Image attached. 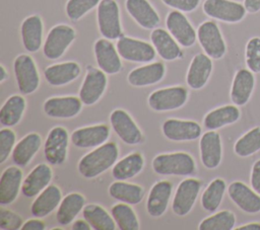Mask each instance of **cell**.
<instances>
[{"mask_svg": "<svg viewBox=\"0 0 260 230\" xmlns=\"http://www.w3.org/2000/svg\"><path fill=\"white\" fill-rule=\"evenodd\" d=\"M106 73L100 68L89 67L79 90V98L85 105L94 104L104 94L107 87Z\"/></svg>", "mask_w": 260, "mask_h": 230, "instance_id": "13", "label": "cell"}, {"mask_svg": "<svg viewBox=\"0 0 260 230\" xmlns=\"http://www.w3.org/2000/svg\"><path fill=\"white\" fill-rule=\"evenodd\" d=\"M42 145V138L38 133H29L24 136L12 151V160L17 166H26Z\"/></svg>", "mask_w": 260, "mask_h": 230, "instance_id": "32", "label": "cell"}, {"mask_svg": "<svg viewBox=\"0 0 260 230\" xmlns=\"http://www.w3.org/2000/svg\"><path fill=\"white\" fill-rule=\"evenodd\" d=\"M85 204V199L81 194L70 193L65 196L59 207L56 214V220L59 225L66 226L72 223L74 218L83 210Z\"/></svg>", "mask_w": 260, "mask_h": 230, "instance_id": "34", "label": "cell"}, {"mask_svg": "<svg viewBox=\"0 0 260 230\" xmlns=\"http://www.w3.org/2000/svg\"><path fill=\"white\" fill-rule=\"evenodd\" d=\"M76 32L67 24H57L50 29L43 46V53L49 60H57L63 56L75 40Z\"/></svg>", "mask_w": 260, "mask_h": 230, "instance_id": "4", "label": "cell"}, {"mask_svg": "<svg viewBox=\"0 0 260 230\" xmlns=\"http://www.w3.org/2000/svg\"><path fill=\"white\" fill-rule=\"evenodd\" d=\"M26 102L21 95H11L0 109V123L4 127H13L19 123L25 110Z\"/></svg>", "mask_w": 260, "mask_h": 230, "instance_id": "37", "label": "cell"}, {"mask_svg": "<svg viewBox=\"0 0 260 230\" xmlns=\"http://www.w3.org/2000/svg\"><path fill=\"white\" fill-rule=\"evenodd\" d=\"M165 74L166 66L160 62H153L133 69L127 79L132 86L143 87L159 82Z\"/></svg>", "mask_w": 260, "mask_h": 230, "instance_id": "30", "label": "cell"}, {"mask_svg": "<svg viewBox=\"0 0 260 230\" xmlns=\"http://www.w3.org/2000/svg\"><path fill=\"white\" fill-rule=\"evenodd\" d=\"M237 230H260V223L259 222H253L244 224L242 226H239L236 228Z\"/></svg>", "mask_w": 260, "mask_h": 230, "instance_id": "52", "label": "cell"}, {"mask_svg": "<svg viewBox=\"0 0 260 230\" xmlns=\"http://www.w3.org/2000/svg\"><path fill=\"white\" fill-rule=\"evenodd\" d=\"M109 194L117 201L129 205H136L142 201L144 189L138 184L117 180L109 186Z\"/></svg>", "mask_w": 260, "mask_h": 230, "instance_id": "35", "label": "cell"}, {"mask_svg": "<svg viewBox=\"0 0 260 230\" xmlns=\"http://www.w3.org/2000/svg\"><path fill=\"white\" fill-rule=\"evenodd\" d=\"M152 168L160 175L186 176L194 173L196 164L190 154L174 152L155 156L152 160Z\"/></svg>", "mask_w": 260, "mask_h": 230, "instance_id": "2", "label": "cell"}, {"mask_svg": "<svg viewBox=\"0 0 260 230\" xmlns=\"http://www.w3.org/2000/svg\"><path fill=\"white\" fill-rule=\"evenodd\" d=\"M15 139V133L8 127L0 131V163H3L13 151Z\"/></svg>", "mask_w": 260, "mask_h": 230, "instance_id": "45", "label": "cell"}, {"mask_svg": "<svg viewBox=\"0 0 260 230\" xmlns=\"http://www.w3.org/2000/svg\"><path fill=\"white\" fill-rule=\"evenodd\" d=\"M53 176L51 167L46 163L37 165L25 177L21 185V191L26 198H32L42 193L49 184Z\"/></svg>", "mask_w": 260, "mask_h": 230, "instance_id": "26", "label": "cell"}, {"mask_svg": "<svg viewBox=\"0 0 260 230\" xmlns=\"http://www.w3.org/2000/svg\"><path fill=\"white\" fill-rule=\"evenodd\" d=\"M212 61L203 53L195 55L189 65L186 81L192 89H200L207 83L212 72Z\"/></svg>", "mask_w": 260, "mask_h": 230, "instance_id": "21", "label": "cell"}, {"mask_svg": "<svg viewBox=\"0 0 260 230\" xmlns=\"http://www.w3.org/2000/svg\"><path fill=\"white\" fill-rule=\"evenodd\" d=\"M247 68L253 73H260V37L250 39L245 50Z\"/></svg>", "mask_w": 260, "mask_h": 230, "instance_id": "44", "label": "cell"}, {"mask_svg": "<svg viewBox=\"0 0 260 230\" xmlns=\"http://www.w3.org/2000/svg\"><path fill=\"white\" fill-rule=\"evenodd\" d=\"M13 70L18 90L21 94L34 93L40 85V75L34 59L26 54L17 56L13 62Z\"/></svg>", "mask_w": 260, "mask_h": 230, "instance_id": "5", "label": "cell"}, {"mask_svg": "<svg viewBox=\"0 0 260 230\" xmlns=\"http://www.w3.org/2000/svg\"><path fill=\"white\" fill-rule=\"evenodd\" d=\"M69 134L63 127H54L49 132L44 144L46 160L52 165L62 164L67 157Z\"/></svg>", "mask_w": 260, "mask_h": 230, "instance_id": "10", "label": "cell"}, {"mask_svg": "<svg viewBox=\"0 0 260 230\" xmlns=\"http://www.w3.org/2000/svg\"><path fill=\"white\" fill-rule=\"evenodd\" d=\"M23 223L21 217L9 210L1 208L0 210V228L3 230L21 229Z\"/></svg>", "mask_w": 260, "mask_h": 230, "instance_id": "46", "label": "cell"}, {"mask_svg": "<svg viewBox=\"0 0 260 230\" xmlns=\"http://www.w3.org/2000/svg\"><path fill=\"white\" fill-rule=\"evenodd\" d=\"M71 228L73 230H89L91 228V226L84 219V220H76L75 222H73Z\"/></svg>", "mask_w": 260, "mask_h": 230, "instance_id": "51", "label": "cell"}, {"mask_svg": "<svg viewBox=\"0 0 260 230\" xmlns=\"http://www.w3.org/2000/svg\"><path fill=\"white\" fill-rule=\"evenodd\" d=\"M81 72V68L76 62H62L47 67L44 76L52 86H63L75 80Z\"/></svg>", "mask_w": 260, "mask_h": 230, "instance_id": "28", "label": "cell"}, {"mask_svg": "<svg viewBox=\"0 0 260 230\" xmlns=\"http://www.w3.org/2000/svg\"><path fill=\"white\" fill-rule=\"evenodd\" d=\"M101 0H68L65 6L67 17L71 21H77L98 6Z\"/></svg>", "mask_w": 260, "mask_h": 230, "instance_id": "43", "label": "cell"}, {"mask_svg": "<svg viewBox=\"0 0 260 230\" xmlns=\"http://www.w3.org/2000/svg\"><path fill=\"white\" fill-rule=\"evenodd\" d=\"M197 40L204 53L211 59H221L226 52V45L216 22L206 20L197 28Z\"/></svg>", "mask_w": 260, "mask_h": 230, "instance_id": "6", "label": "cell"}, {"mask_svg": "<svg viewBox=\"0 0 260 230\" xmlns=\"http://www.w3.org/2000/svg\"><path fill=\"white\" fill-rule=\"evenodd\" d=\"M202 10L207 16L226 23L240 22L247 13L244 4L233 0H205Z\"/></svg>", "mask_w": 260, "mask_h": 230, "instance_id": "7", "label": "cell"}, {"mask_svg": "<svg viewBox=\"0 0 260 230\" xmlns=\"http://www.w3.org/2000/svg\"><path fill=\"white\" fill-rule=\"evenodd\" d=\"M172 189L173 185L168 180H160L152 185L146 201V210L151 217L158 218L165 214L171 199Z\"/></svg>", "mask_w": 260, "mask_h": 230, "instance_id": "22", "label": "cell"}, {"mask_svg": "<svg viewBox=\"0 0 260 230\" xmlns=\"http://www.w3.org/2000/svg\"><path fill=\"white\" fill-rule=\"evenodd\" d=\"M200 158L202 164L208 169L216 168L221 161V139L216 131L208 130L200 138Z\"/></svg>", "mask_w": 260, "mask_h": 230, "instance_id": "19", "label": "cell"}, {"mask_svg": "<svg viewBox=\"0 0 260 230\" xmlns=\"http://www.w3.org/2000/svg\"><path fill=\"white\" fill-rule=\"evenodd\" d=\"M260 150V126L254 127L240 137L234 146L235 153L240 157H248Z\"/></svg>", "mask_w": 260, "mask_h": 230, "instance_id": "41", "label": "cell"}, {"mask_svg": "<svg viewBox=\"0 0 260 230\" xmlns=\"http://www.w3.org/2000/svg\"><path fill=\"white\" fill-rule=\"evenodd\" d=\"M250 183L252 188L260 195V159H258L252 166Z\"/></svg>", "mask_w": 260, "mask_h": 230, "instance_id": "48", "label": "cell"}, {"mask_svg": "<svg viewBox=\"0 0 260 230\" xmlns=\"http://www.w3.org/2000/svg\"><path fill=\"white\" fill-rule=\"evenodd\" d=\"M43 20L40 15L27 16L21 23L20 34L24 49L29 53L38 52L43 44Z\"/></svg>", "mask_w": 260, "mask_h": 230, "instance_id": "24", "label": "cell"}, {"mask_svg": "<svg viewBox=\"0 0 260 230\" xmlns=\"http://www.w3.org/2000/svg\"><path fill=\"white\" fill-rule=\"evenodd\" d=\"M22 171L17 166L7 167L0 178V204L2 206L13 203L22 185Z\"/></svg>", "mask_w": 260, "mask_h": 230, "instance_id": "27", "label": "cell"}, {"mask_svg": "<svg viewBox=\"0 0 260 230\" xmlns=\"http://www.w3.org/2000/svg\"><path fill=\"white\" fill-rule=\"evenodd\" d=\"M166 26L173 37L184 48L192 47L197 40V31L188 20V18L179 10H173L168 13Z\"/></svg>", "mask_w": 260, "mask_h": 230, "instance_id": "11", "label": "cell"}, {"mask_svg": "<svg viewBox=\"0 0 260 230\" xmlns=\"http://www.w3.org/2000/svg\"><path fill=\"white\" fill-rule=\"evenodd\" d=\"M116 48L122 59L135 63H150L156 55L152 44L129 36H120Z\"/></svg>", "mask_w": 260, "mask_h": 230, "instance_id": "8", "label": "cell"}, {"mask_svg": "<svg viewBox=\"0 0 260 230\" xmlns=\"http://www.w3.org/2000/svg\"><path fill=\"white\" fill-rule=\"evenodd\" d=\"M126 10L143 28L154 29L159 23V16L148 0H126Z\"/></svg>", "mask_w": 260, "mask_h": 230, "instance_id": "23", "label": "cell"}, {"mask_svg": "<svg viewBox=\"0 0 260 230\" xmlns=\"http://www.w3.org/2000/svg\"><path fill=\"white\" fill-rule=\"evenodd\" d=\"M226 189V183L222 178L213 179L205 188L201 197L202 208L210 213L218 209Z\"/></svg>", "mask_w": 260, "mask_h": 230, "instance_id": "39", "label": "cell"}, {"mask_svg": "<svg viewBox=\"0 0 260 230\" xmlns=\"http://www.w3.org/2000/svg\"><path fill=\"white\" fill-rule=\"evenodd\" d=\"M188 99V90L183 86L157 89L148 96V105L155 111H169L180 108Z\"/></svg>", "mask_w": 260, "mask_h": 230, "instance_id": "9", "label": "cell"}, {"mask_svg": "<svg viewBox=\"0 0 260 230\" xmlns=\"http://www.w3.org/2000/svg\"><path fill=\"white\" fill-rule=\"evenodd\" d=\"M162 133L171 141H193L201 136L202 129L194 121L169 119L162 124Z\"/></svg>", "mask_w": 260, "mask_h": 230, "instance_id": "15", "label": "cell"}, {"mask_svg": "<svg viewBox=\"0 0 260 230\" xmlns=\"http://www.w3.org/2000/svg\"><path fill=\"white\" fill-rule=\"evenodd\" d=\"M93 52L99 68L106 74H117L121 71V56L110 40L105 37L98 40L94 43Z\"/></svg>", "mask_w": 260, "mask_h": 230, "instance_id": "16", "label": "cell"}, {"mask_svg": "<svg viewBox=\"0 0 260 230\" xmlns=\"http://www.w3.org/2000/svg\"><path fill=\"white\" fill-rule=\"evenodd\" d=\"M143 165V156L138 152H134L116 162L112 169V174L117 180H127L137 175L142 170Z\"/></svg>", "mask_w": 260, "mask_h": 230, "instance_id": "36", "label": "cell"}, {"mask_svg": "<svg viewBox=\"0 0 260 230\" xmlns=\"http://www.w3.org/2000/svg\"><path fill=\"white\" fill-rule=\"evenodd\" d=\"M111 215L113 216L117 226L121 230H138L139 222L133 209L126 203L114 205L111 208Z\"/></svg>", "mask_w": 260, "mask_h": 230, "instance_id": "40", "label": "cell"}, {"mask_svg": "<svg viewBox=\"0 0 260 230\" xmlns=\"http://www.w3.org/2000/svg\"><path fill=\"white\" fill-rule=\"evenodd\" d=\"M119 157L116 143H105L85 154L78 162V171L85 178H94L115 165Z\"/></svg>", "mask_w": 260, "mask_h": 230, "instance_id": "1", "label": "cell"}, {"mask_svg": "<svg viewBox=\"0 0 260 230\" xmlns=\"http://www.w3.org/2000/svg\"><path fill=\"white\" fill-rule=\"evenodd\" d=\"M244 6L249 13L260 11V0H244Z\"/></svg>", "mask_w": 260, "mask_h": 230, "instance_id": "50", "label": "cell"}, {"mask_svg": "<svg viewBox=\"0 0 260 230\" xmlns=\"http://www.w3.org/2000/svg\"><path fill=\"white\" fill-rule=\"evenodd\" d=\"M255 87V76L249 69H240L235 74L232 88L231 99L236 105L246 104Z\"/></svg>", "mask_w": 260, "mask_h": 230, "instance_id": "29", "label": "cell"}, {"mask_svg": "<svg viewBox=\"0 0 260 230\" xmlns=\"http://www.w3.org/2000/svg\"><path fill=\"white\" fill-rule=\"evenodd\" d=\"M236 216L229 210L215 213L204 220L198 226L199 230H232L235 228Z\"/></svg>", "mask_w": 260, "mask_h": 230, "instance_id": "42", "label": "cell"}, {"mask_svg": "<svg viewBox=\"0 0 260 230\" xmlns=\"http://www.w3.org/2000/svg\"><path fill=\"white\" fill-rule=\"evenodd\" d=\"M110 122L115 133L128 145L139 144L142 133L130 114L124 109H115L110 114Z\"/></svg>", "mask_w": 260, "mask_h": 230, "instance_id": "14", "label": "cell"}, {"mask_svg": "<svg viewBox=\"0 0 260 230\" xmlns=\"http://www.w3.org/2000/svg\"><path fill=\"white\" fill-rule=\"evenodd\" d=\"M96 19L99 30L105 39L116 40L122 36L120 9L116 0H101Z\"/></svg>", "mask_w": 260, "mask_h": 230, "instance_id": "3", "label": "cell"}, {"mask_svg": "<svg viewBox=\"0 0 260 230\" xmlns=\"http://www.w3.org/2000/svg\"><path fill=\"white\" fill-rule=\"evenodd\" d=\"M7 77H8V73H7L6 69H5V67L3 65H1L0 66V82L1 83L4 82L7 79Z\"/></svg>", "mask_w": 260, "mask_h": 230, "instance_id": "53", "label": "cell"}, {"mask_svg": "<svg viewBox=\"0 0 260 230\" xmlns=\"http://www.w3.org/2000/svg\"><path fill=\"white\" fill-rule=\"evenodd\" d=\"M241 117L240 109L235 104L219 106L207 112L203 120V125L207 130H217L224 126L236 123Z\"/></svg>", "mask_w": 260, "mask_h": 230, "instance_id": "33", "label": "cell"}, {"mask_svg": "<svg viewBox=\"0 0 260 230\" xmlns=\"http://www.w3.org/2000/svg\"><path fill=\"white\" fill-rule=\"evenodd\" d=\"M110 137V128L107 125H94L75 130L71 134V142L78 148L99 147Z\"/></svg>", "mask_w": 260, "mask_h": 230, "instance_id": "20", "label": "cell"}, {"mask_svg": "<svg viewBox=\"0 0 260 230\" xmlns=\"http://www.w3.org/2000/svg\"><path fill=\"white\" fill-rule=\"evenodd\" d=\"M201 188V181L196 178H186L178 185L172 204L173 212L180 217L186 216L193 208Z\"/></svg>", "mask_w": 260, "mask_h": 230, "instance_id": "12", "label": "cell"}, {"mask_svg": "<svg viewBox=\"0 0 260 230\" xmlns=\"http://www.w3.org/2000/svg\"><path fill=\"white\" fill-rule=\"evenodd\" d=\"M150 41L159 57L166 61H174L182 57L179 43L164 28H154L150 33Z\"/></svg>", "mask_w": 260, "mask_h": 230, "instance_id": "25", "label": "cell"}, {"mask_svg": "<svg viewBox=\"0 0 260 230\" xmlns=\"http://www.w3.org/2000/svg\"><path fill=\"white\" fill-rule=\"evenodd\" d=\"M83 218L94 230H115L116 222L102 206L96 204L86 205L82 210Z\"/></svg>", "mask_w": 260, "mask_h": 230, "instance_id": "38", "label": "cell"}, {"mask_svg": "<svg viewBox=\"0 0 260 230\" xmlns=\"http://www.w3.org/2000/svg\"><path fill=\"white\" fill-rule=\"evenodd\" d=\"M61 201V189L55 184H49L32 202L30 207L31 215L36 218L46 217L60 205Z\"/></svg>", "mask_w": 260, "mask_h": 230, "instance_id": "31", "label": "cell"}, {"mask_svg": "<svg viewBox=\"0 0 260 230\" xmlns=\"http://www.w3.org/2000/svg\"><path fill=\"white\" fill-rule=\"evenodd\" d=\"M45 223L39 219H29L26 222L23 223L21 230H44L45 229Z\"/></svg>", "mask_w": 260, "mask_h": 230, "instance_id": "49", "label": "cell"}, {"mask_svg": "<svg viewBox=\"0 0 260 230\" xmlns=\"http://www.w3.org/2000/svg\"><path fill=\"white\" fill-rule=\"evenodd\" d=\"M82 101L76 96H56L47 99L43 108L45 113L55 119H71L79 113Z\"/></svg>", "mask_w": 260, "mask_h": 230, "instance_id": "17", "label": "cell"}, {"mask_svg": "<svg viewBox=\"0 0 260 230\" xmlns=\"http://www.w3.org/2000/svg\"><path fill=\"white\" fill-rule=\"evenodd\" d=\"M230 199L244 212L256 214L260 212V195L242 181H234L228 187Z\"/></svg>", "mask_w": 260, "mask_h": 230, "instance_id": "18", "label": "cell"}, {"mask_svg": "<svg viewBox=\"0 0 260 230\" xmlns=\"http://www.w3.org/2000/svg\"><path fill=\"white\" fill-rule=\"evenodd\" d=\"M167 6L182 12H191L197 8L200 0H161Z\"/></svg>", "mask_w": 260, "mask_h": 230, "instance_id": "47", "label": "cell"}]
</instances>
